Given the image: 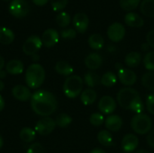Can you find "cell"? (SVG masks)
<instances>
[{"label":"cell","mask_w":154,"mask_h":153,"mask_svg":"<svg viewBox=\"0 0 154 153\" xmlns=\"http://www.w3.org/2000/svg\"><path fill=\"white\" fill-rule=\"evenodd\" d=\"M58 106L55 96L47 90H37L31 97V107L32 111L40 116H50Z\"/></svg>","instance_id":"cell-1"},{"label":"cell","mask_w":154,"mask_h":153,"mask_svg":"<svg viewBox=\"0 0 154 153\" xmlns=\"http://www.w3.org/2000/svg\"><path fill=\"white\" fill-rule=\"evenodd\" d=\"M25 83L32 89L39 88L44 82L45 70L44 68L38 63L31 64L25 71Z\"/></svg>","instance_id":"cell-2"},{"label":"cell","mask_w":154,"mask_h":153,"mask_svg":"<svg viewBox=\"0 0 154 153\" xmlns=\"http://www.w3.org/2000/svg\"><path fill=\"white\" fill-rule=\"evenodd\" d=\"M83 88V80L79 76L71 75L66 78L63 84V93L69 98H76L80 96Z\"/></svg>","instance_id":"cell-3"},{"label":"cell","mask_w":154,"mask_h":153,"mask_svg":"<svg viewBox=\"0 0 154 153\" xmlns=\"http://www.w3.org/2000/svg\"><path fill=\"white\" fill-rule=\"evenodd\" d=\"M140 98V94L133 87H124L117 93V102L125 110H131L133 104Z\"/></svg>","instance_id":"cell-4"},{"label":"cell","mask_w":154,"mask_h":153,"mask_svg":"<svg viewBox=\"0 0 154 153\" xmlns=\"http://www.w3.org/2000/svg\"><path fill=\"white\" fill-rule=\"evenodd\" d=\"M131 127L137 134L144 135L152 131V121L145 114H137L131 121Z\"/></svg>","instance_id":"cell-5"},{"label":"cell","mask_w":154,"mask_h":153,"mask_svg":"<svg viewBox=\"0 0 154 153\" xmlns=\"http://www.w3.org/2000/svg\"><path fill=\"white\" fill-rule=\"evenodd\" d=\"M8 10L14 17L23 18L29 13V5L27 0H12Z\"/></svg>","instance_id":"cell-6"},{"label":"cell","mask_w":154,"mask_h":153,"mask_svg":"<svg viewBox=\"0 0 154 153\" xmlns=\"http://www.w3.org/2000/svg\"><path fill=\"white\" fill-rule=\"evenodd\" d=\"M55 127H56L55 120H53L50 116H46V117H42L36 123L34 126V131L40 135L46 136L51 133L54 131Z\"/></svg>","instance_id":"cell-7"},{"label":"cell","mask_w":154,"mask_h":153,"mask_svg":"<svg viewBox=\"0 0 154 153\" xmlns=\"http://www.w3.org/2000/svg\"><path fill=\"white\" fill-rule=\"evenodd\" d=\"M42 46V39L37 35H32L28 37L23 44V51L25 55L32 56L40 50Z\"/></svg>","instance_id":"cell-8"},{"label":"cell","mask_w":154,"mask_h":153,"mask_svg":"<svg viewBox=\"0 0 154 153\" xmlns=\"http://www.w3.org/2000/svg\"><path fill=\"white\" fill-rule=\"evenodd\" d=\"M107 36L114 42L121 41L125 36V28L120 23H114L107 29Z\"/></svg>","instance_id":"cell-9"},{"label":"cell","mask_w":154,"mask_h":153,"mask_svg":"<svg viewBox=\"0 0 154 153\" xmlns=\"http://www.w3.org/2000/svg\"><path fill=\"white\" fill-rule=\"evenodd\" d=\"M72 22H73V25L76 31L79 32V33H84L88 30V27L89 25L88 16L85 13H82V12L77 13L74 15Z\"/></svg>","instance_id":"cell-10"},{"label":"cell","mask_w":154,"mask_h":153,"mask_svg":"<svg viewBox=\"0 0 154 153\" xmlns=\"http://www.w3.org/2000/svg\"><path fill=\"white\" fill-rule=\"evenodd\" d=\"M41 39H42V45H44L47 48H51L58 43L60 39V34L55 29L50 28L43 32Z\"/></svg>","instance_id":"cell-11"},{"label":"cell","mask_w":154,"mask_h":153,"mask_svg":"<svg viewBox=\"0 0 154 153\" xmlns=\"http://www.w3.org/2000/svg\"><path fill=\"white\" fill-rule=\"evenodd\" d=\"M116 108V102L113 97L109 96H105L101 97V99L98 102V109L104 115H110L113 112H115Z\"/></svg>","instance_id":"cell-12"},{"label":"cell","mask_w":154,"mask_h":153,"mask_svg":"<svg viewBox=\"0 0 154 153\" xmlns=\"http://www.w3.org/2000/svg\"><path fill=\"white\" fill-rule=\"evenodd\" d=\"M139 145V139L136 135L133 133H128L124 136L121 146L125 153H131L134 151Z\"/></svg>","instance_id":"cell-13"},{"label":"cell","mask_w":154,"mask_h":153,"mask_svg":"<svg viewBox=\"0 0 154 153\" xmlns=\"http://www.w3.org/2000/svg\"><path fill=\"white\" fill-rule=\"evenodd\" d=\"M118 79L123 85L126 87H131L136 82L137 76L134 70L124 68L118 70Z\"/></svg>","instance_id":"cell-14"},{"label":"cell","mask_w":154,"mask_h":153,"mask_svg":"<svg viewBox=\"0 0 154 153\" xmlns=\"http://www.w3.org/2000/svg\"><path fill=\"white\" fill-rule=\"evenodd\" d=\"M12 95L13 96L21 102H26L28 100H31L32 93L28 87H25L23 85H16L12 89Z\"/></svg>","instance_id":"cell-15"},{"label":"cell","mask_w":154,"mask_h":153,"mask_svg":"<svg viewBox=\"0 0 154 153\" xmlns=\"http://www.w3.org/2000/svg\"><path fill=\"white\" fill-rule=\"evenodd\" d=\"M103 64V58L99 53L92 52L89 53L85 59V65L88 69L91 70H96L99 69Z\"/></svg>","instance_id":"cell-16"},{"label":"cell","mask_w":154,"mask_h":153,"mask_svg":"<svg viewBox=\"0 0 154 153\" xmlns=\"http://www.w3.org/2000/svg\"><path fill=\"white\" fill-rule=\"evenodd\" d=\"M105 125L108 131L118 132L123 126V120L119 115H110L105 120Z\"/></svg>","instance_id":"cell-17"},{"label":"cell","mask_w":154,"mask_h":153,"mask_svg":"<svg viewBox=\"0 0 154 153\" xmlns=\"http://www.w3.org/2000/svg\"><path fill=\"white\" fill-rule=\"evenodd\" d=\"M125 22L128 26L134 28H140L144 24V20L138 14L134 12H129L125 15Z\"/></svg>","instance_id":"cell-18"},{"label":"cell","mask_w":154,"mask_h":153,"mask_svg":"<svg viewBox=\"0 0 154 153\" xmlns=\"http://www.w3.org/2000/svg\"><path fill=\"white\" fill-rule=\"evenodd\" d=\"M23 63L20 60H11L5 65V71L10 75H19L23 72Z\"/></svg>","instance_id":"cell-19"},{"label":"cell","mask_w":154,"mask_h":153,"mask_svg":"<svg viewBox=\"0 0 154 153\" xmlns=\"http://www.w3.org/2000/svg\"><path fill=\"white\" fill-rule=\"evenodd\" d=\"M55 71L61 76L69 77L74 72V69L69 62L64 60H60L55 65Z\"/></svg>","instance_id":"cell-20"},{"label":"cell","mask_w":154,"mask_h":153,"mask_svg":"<svg viewBox=\"0 0 154 153\" xmlns=\"http://www.w3.org/2000/svg\"><path fill=\"white\" fill-rule=\"evenodd\" d=\"M97 98V92L92 88H87L80 94V100L83 105L85 106H90L93 105Z\"/></svg>","instance_id":"cell-21"},{"label":"cell","mask_w":154,"mask_h":153,"mask_svg":"<svg viewBox=\"0 0 154 153\" xmlns=\"http://www.w3.org/2000/svg\"><path fill=\"white\" fill-rule=\"evenodd\" d=\"M88 45L93 50H101L105 45V40L99 33H93L88 37Z\"/></svg>","instance_id":"cell-22"},{"label":"cell","mask_w":154,"mask_h":153,"mask_svg":"<svg viewBox=\"0 0 154 153\" xmlns=\"http://www.w3.org/2000/svg\"><path fill=\"white\" fill-rule=\"evenodd\" d=\"M141 61L142 54L138 51H131L125 58V62L129 68H136L139 66Z\"/></svg>","instance_id":"cell-23"},{"label":"cell","mask_w":154,"mask_h":153,"mask_svg":"<svg viewBox=\"0 0 154 153\" xmlns=\"http://www.w3.org/2000/svg\"><path fill=\"white\" fill-rule=\"evenodd\" d=\"M14 40V32L6 27L0 26V43L4 45L11 44Z\"/></svg>","instance_id":"cell-24"},{"label":"cell","mask_w":154,"mask_h":153,"mask_svg":"<svg viewBox=\"0 0 154 153\" xmlns=\"http://www.w3.org/2000/svg\"><path fill=\"white\" fill-rule=\"evenodd\" d=\"M84 82L88 87H95L101 84V78L94 71H88L84 76Z\"/></svg>","instance_id":"cell-25"},{"label":"cell","mask_w":154,"mask_h":153,"mask_svg":"<svg viewBox=\"0 0 154 153\" xmlns=\"http://www.w3.org/2000/svg\"><path fill=\"white\" fill-rule=\"evenodd\" d=\"M140 10L145 16L154 18V0H143L140 5Z\"/></svg>","instance_id":"cell-26"},{"label":"cell","mask_w":154,"mask_h":153,"mask_svg":"<svg viewBox=\"0 0 154 153\" xmlns=\"http://www.w3.org/2000/svg\"><path fill=\"white\" fill-rule=\"evenodd\" d=\"M97 140L99 143L103 146L109 147V146L114 145L113 136L111 133L107 130H101L97 134Z\"/></svg>","instance_id":"cell-27"},{"label":"cell","mask_w":154,"mask_h":153,"mask_svg":"<svg viewBox=\"0 0 154 153\" xmlns=\"http://www.w3.org/2000/svg\"><path fill=\"white\" fill-rule=\"evenodd\" d=\"M35 136H36V132L30 128V127H24L23 128L21 131H20V133H19V137L20 139L24 142H32L34 141L35 139Z\"/></svg>","instance_id":"cell-28"},{"label":"cell","mask_w":154,"mask_h":153,"mask_svg":"<svg viewBox=\"0 0 154 153\" xmlns=\"http://www.w3.org/2000/svg\"><path fill=\"white\" fill-rule=\"evenodd\" d=\"M116 81L117 76L112 71H107L101 77V84L106 87H113L116 83Z\"/></svg>","instance_id":"cell-29"},{"label":"cell","mask_w":154,"mask_h":153,"mask_svg":"<svg viewBox=\"0 0 154 153\" xmlns=\"http://www.w3.org/2000/svg\"><path fill=\"white\" fill-rule=\"evenodd\" d=\"M142 84L143 86L150 90L154 92V72L153 71H148L143 74L142 77Z\"/></svg>","instance_id":"cell-30"},{"label":"cell","mask_w":154,"mask_h":153,"mask_svg":"<svg viewBox=\"0 0 154 153\" xmlns=\"http://www.w3.org/2000/svg\"><path fill=\"white\" fill-rule=\"evenodd\" d=\"M71 123H72V118L68 114H64V113L59 114L55 118L56 126H59L60 128H65L69 126Z\"/></svg>","instance_id":"cell-31"},{"label":"cell","mask_w":154,"mask_h":153,"mask_svg":"<svg viewBox=\"0 0 154 153\" xmlns=\"http://www.w3.org/2000/svg\"><path fill=\"white\" fill-rule=\"evenodd\" d=\"M70 21H71L70 15L67 12H60L56 16L57 24L60 27H62V28H65V27L69 26V24L70 23Z\"/></svg>","instance_id":"cell-32"},{"label":"cell","mask_w":154,"mask_h":153,"mask_svg":"<svg viewBox=\"0 0 154 153\" xmlns=\"http://www.w3.org/2000/svg\"><path fill=\"white\" fill-rule=\"evenodd\" d=\"M141 0H120V6L125 11H133L138 7Z\"/></svg>","instance_id":"cell-33"},{"label":"cell","mask_w":154,"mask_h":153,"mask_svg":"<svg viewBox=\"0 0 154 153\" xmlns=\"http://www.w3.org/2000/svg\"><path fill=\"white\" fill-rule=\"evenodd\" d=\"M143 64L146 69L154 72V50L149 51L145 54L143 58Z\"/></svg>","instance_id":"cell-34"},{"label":"cell","mask_w":154,"mask_h":153,"mask_svg":"<svg viewBox=\"0 0 154 153\" xmlns=\"http://www.w3.org/2000/svg\"><path fill=\"white\" fill-rule=\"evenodd\" d=\"M89 123L93 125V126H101L104 123H105V118L103 114L100 113H94L90 115L89 117Z\"/></svg>","instance_id":"cell-35"},{"label":"cell","mask_w":154,"mask_h":153,"mask_svg":"<svg viewBox=\"0 0 154 153\" xmlns=\"http://www.w3.org/2000/svg\"><path fill=\"white\" fill-rule=\"evenodd\" d=\"M50 3L52 9L56 12H59L63 10L67 6L69 0H50Z\"/></svg>","instance_id":"cell-36"},{"label":"cell","mask_w":154,"mask_h":153,"mask_svg":"<svg viewBox=\"0 0 154 153\" xmlns=\"http://www.w3.org/2000/svg\"><path fill=\"white\" fill-rule=\"evenodd\" d=\"M60 36H61V38H63L65 40H71V39H74L77 36V31L72 29V28L64 29V30L61 31Z\"/></svg>","instance_id":"cell-37"},{"label":"cell","mask_w":154,"mask_h":153,"mask_svg":"<svg viewBox=\"0 0 154 153\" xmlns=\"http://www.w3.org/2000/svg\"><path fill=\"white\" fill-rule=\"evenodd\" d=\"M26 153H45L44 147L40 142H34L27 149Z\"/></svg>","instance_id":"cell-38"},{"label":"cell","mask_w":154,"mask_h":153,"mask_svg":"<svg viewBox=\"0 0 154 153\" xmlns=\"http://www.w3.org/2000/svg\"><path fill=\"white\" fill-rule=\"evenodd\" d=\"M143 109H144V106H143V103L142 101V98H140L137 101H135L133 104L132 107H131V111H133L136 115L137 114H143Z\"/></svg>","instance_id":"cell-39"},{"label":"cell","mask_w":154,"mask_h":153,"mask_svg":"<svg viewBox=\"0 0 154 153\" xmlns=\"http://www.w3.org/2000/svg\"><path fill=\"white\" fill-rule=\"evenodd\" d=\"M146 107L148 112L154 115V94H150L146 97Z\"/></svg>","instance_id":"cell-40"},{"label":"cell","mask_w":154,"mask_h":153,"mask_svg":"<svg viewBox=\"0 0 154 153\" xmlns=\"http://www.w3.org/2000/svg\"><path fill=\"white\" fill-rule=\"evenodd\" d=\"M146 41L150 47L154 48V30L150 31L146 35Z\"/></svg>","instance_id":"cell-41"},{"label":"cell","mask_w":154,"mask_h":153,"mask_svg":"<svg viewBox=\"0 0 154 153\" xmlns=\"http://www.w3.org/2000/svg\"><path fill=\"white\" fill-rule=\"evenodd\" d=\"M146 140H147V143L149 144V146L154 148V129L148 133Z\"/></svg>","instance_id":"cell-42"},{"label":"cell","mask_w":154,"mask_h":153,"mask_svg":"<svg viewBox=\"0 0 154 153\" xmlns=\"http://www.w3.org/2000/svg\"><path fill=\"white\" fill-rule=\"evenodd\" d=\"M32 2L37 6H43L49 2V0H32Z\"/></svg>","instance_id":"cell-43"},{"label":"cell","mask_w":154,"mask_h":153,"mask_svg":"<svg viewBox=\"0 0 154 153\" xmlns=\"http://www.w3.org/2000/svg\"><path fill=\"white\" fill-rule=\"evenodd\" d=\"M5 99L4 97L0 95V112L3 111L5 109Z\"/></svg>","instance_id":"cell-44"},{"label":"cell","mask_w":154,"mask_h":153,"mask_svg":"<svg viewBox=\"0 0 154 153\" xmlns=\"http://www.w3.org/2000/svg\"><path fill=\"white\" fill-rule=\"evenodd\" d=\"M90 153H106L104 150H102V149H99V148H97V149H94V150H92Z\"/></svg>","instance_id":"cell-45"},{"label":"cell","mask_w":154,"mask_h":153,"mask_svg":"<svg viewBox=\"0 0 154 153\" xmlns=\"http://www.w3.org/2000/svg\"><path fill=\"white\" fill-rule=\"evenodd\" d=\"M6 74H7V72H6L5 70L1 69V70H0V79H4V78L6 77Z\"/></svg>","instance_id":"cell-46"},{"label":"cell","mask_w":154,"mask_h":153,"mask_svg":"<svg viewBox=\"0 0 154 153\" xmlns=\"http://www.w3.org/2000/svg\"><path fill=\"white\" fill-rule=\"evenodd\" d=\"M4 67H5V60L2 56H0V70L4 69Z\"/></svg>","instance_id":"cell-47"},{"label":"cell","mask_w":154,"mask_h":153,"mask_svg":"<svg viewBox=\"0 0 154 153\" xmlns=\"http://www.w3.org/2000/svg\"><path fill=\"white\" fill-rule=\"evenodd\" d=\"M149 44L146 42V43H143V45H142V49H143V50H147L148 49H149Z\"/></svg>","instance_id":"cell-48"},{"label":"cell","mask_w":154,"mask_h":153,"mask_svg":"<svg viewBox=\"0 0 154 153\" xmlns=\"http://www.w3.org/2000/svg\"><path fill=\"white\" fill-rule=\"evenodd\" d=\"M116 69L117 70H120V69H124V66H123V64H121V63H116Z\"/></svg>","instance_id":"cell-49"},{"label":"cell","mask_w":154,"mask_h":153,"mask_svg":"<svg viewBox=\"0 0 154 153\" xmlns=\"http://www.w3.org/2000/svg\"><path fill=\"white\" fill-rule=\"evenodd\" d=\"M39 58H40V57H39V55H38L37 53L32 56V60L33 61H37V60H39Z\"/></svg>","instance_id":"cell-50"},{"label":"cell","mask_w":154,"mask_h":153,"mask_svg":"<svg viewBox=\"0 0 154 153\" xmlns=\"http://www.w3.org/2000/svg\"><path fill=\"white\" fill-rule=\"evenodd\" d=\"M4 88H5V83H4V81H3V80H1V79H0V92H1V91H3V90H4Z\"/></svg>","instance_id":"cell-51"},{"label":"cell","mask_w":154,"mask_h":153,"mask_svg":"<svg viewBox=\"0 0 154 153\" xmlns=\"http://www.w3.org/2000/svg\"><path fill=\"white\" fill-rule=\"evenodd\" d=\"M3 145H4V140H3L2 136L0 135V149L3 147Z\"/></svg>","instance_id":"cell-52"},{"label":"cell","mask_w":154,"mask_h":153,"mask_svg":"<svg viewBox=\"0 0 154 153\" xmlns=\"http://www.w3.org/2000/svg\"><path fill=\"white\" fill-rule=\"evenodd\" d=\"M135 153H150L149 151H147L146 150H139V151H137Z\"/></svg>","instance_id":"cell-53"},{"label":"cell","mask_w":154,"mask_h":153,"mask_svg":"<svg viewBox=\"0 0 154 153\" xmlns=\"http://www.w3.org/2000/svg\"><path fill=\"white\" fill-rule=\"evenodd\" d=\"M4 1H11V0H4Z\"/></svg>","instance_id":"cell-54"}]
</instances>
